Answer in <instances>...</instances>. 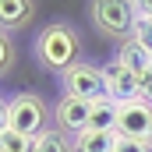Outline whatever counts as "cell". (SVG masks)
I'll return each mask as SVG.
<instances>
[{
	"mask_svg": "<svg viewBox=\"0 0 152 152\" xmlns=\"http://www.w3.org/2000/svg\"><path fill=\"white\" fill-rule=\"evenodd\" d=\"M36 57L42 67H50V71H67V67H75L78 60H81V36H78L71 25H60V21H53V25H46L36 39Z\"/></svg>",
	"mask_w": 152,
	"mask_h": 152,
	"instance_id": "1",
	"label": "cell"
},
{
	"mask_svg": "<svg viewBox=\"0 0 152 152\" xmlns=\"http://www.w3.org/2000/svg\"><path fill=\"white\" fill-rule=\"evenodd\" d=\"M92 21L103 36L124 42V39L134 36L138 14H134V4H127V0H96L92 4Z\"/></svg>",
	"mask_w": 152,
	"mask_h": 152,
	"instance_id": "2",
	"label": "cell"
},
{
	"mask_svg": "<svg viewBox=\"0 0 152 152\" xmlns=\"http://www.w3.org/2000/svg\"><path fill=\"white\" fill-rule=\"evenodd\" d=\"M7 127L25 138H39L46 131V103L32 92H18L14 99H7Z\"/></svg>",
	"mask_w": 152,
	"mask_h": 152,
	"instance_id": "3",
	"label": "cell"
},
{
	"mask_svg": "<svg viewBox=\"0 0 152 152\" xmlns=\"http://www.w3.org/2000/svg\"><path fill=\"white\" fill-rule=\"evenodd\" d=\"M60 78H64V96H78V99H88V103H96V99L106 96V75H103V67H96L88 60H78L75 67H67Z\"/></svg>",
	"mask_w": 152,
	"mask_h": 152,
	"instance_id": "4",
	"label": "cell"
},
{
	"mask_svg": "<svg viewBox=\"0 0 152 152\" xmlns=\"http://www.w3.org/2000/svg\"><path fill=\"white\" fill-rule=\"evenodd\" d=\"M117 134H120V138L152 142V106L142 103V99L120 103V110H117Z\"/></svg>",
	"mask_w": 152,
	"mask_h": 152,
	"instance_id": "5",
	"label": "cell"
},
{
	"mask_svg": "<svg viewBox=\"0 0 152 152\" xmlns=\"http://www.w3.org/2000/svg\"><path fill=\"white\" fill-rule=\"evenodd\" d=\"M103 75H106V96L113 103H134L138 99V75L127 71L117 57L110 64H103Z\"/></svg>",
	"mask_w": 152,
	"mask_h": 152,
	"instance_id": "6",
	"label": "cell"
},
{
	"mask_svg": "<svg viewBox=\"0 0 152 152\" xmlns=\"http://www.w3.org/2000/svg\"><path fill=\"white\" fill-rule=\"evenodd\" d=\"M53 113H57V127H60V131L81 134V131H88L92 103H88V99H78V96H60V103H57Z\"/></svg>",
	"mask_w": 152,
	"mask_h": 152,
	"instance_id": "7",
	"label": "cell"
},
{
	"mask_svg": "<svg viewBox=\"0 0 152 152\" xmlns=\"http://www.w3.org/2000/svg\"><path fill=\"white\" fill-rule=\"evenodd\" d=\"M117 60L127 67V71H134V75H145L152 67V50L149 46H142L138 39L131 36V39H124L120 46H117Z\"/></svg>",
	"mask_w": 152,
	"mask_h": 152,
	"instance_id": "8",
	"label": "cell"
},
{
	"mask_svg": "<svg viewBox=\"0 0 152 152\" xmlns=\"http://www.w3.org/2000/svg\"><path fill=\"white\" fill-rule=\"evenodd\" d=\"M117 110H120V103H113L110 96L96 99L92 103V117H88V131H113L117 134Z\"/></svg>",
	"mask_w": 152,
	"mask_h": 152,
	"instance_id": "9",
	"label": "cell"
},
{
	"mask_svg": "<svg viewBox=\"0 0 152 152\" xmlns=\"http://www.w3.org/2000/svg\"><path fill=\"white\" fill-rule=\"evenodd\" d=\"M117 134L113 131H81L75 134V152H113Z\"/></svg>",
	"mask_w": 152,
	"mask_h": 152,
	"instance_id": "10",
	"label": "cell"
},
{
	"mask_svg": "<svg viewBox=\"0 0 152 152\" xmlns=\"http://www.w3.org/2000/svg\"><path fill=\"white\" fill-rule=\"evenodd\" d=\"M32 4L28 0H0V28H18L32 18Z\"/></svg>",
	"mask_w": 152,
	"mask_h": 152,
	"instance_id": "11",
	"label": "cell"
},
{
	"mask_svg": "<svg viewBox=\"0 0 152 152\" xmlns=\"http://www.w3.org/2000/svg\"><path fill=\"white\" fill-rule=\"evenodd\" d=\"M134 14H138L134 39H138L142 46H149V50H152V0H145V4H134Z\"/></svg>",
	"mask_w": 152,
	"mask_h": 152,
	"instance_id": "12",
	"label": "cell"
},
{
	"mask_svg": "<svg viewBox=\"0 0 152 152\" xmlns=\"http://www.w3.org/2000/svg\"><path fill=\"white\" fill-rule=\"evenodd\" d=\"M0 152H36V138H25L18 131H0Z\"/></svg>",
	"mask_w": 152,
	"mask_h": 152,
	"instance_id": "13",
	"label": "cell"
},
{
	"mask_svg": "<svg viewBox=\"0 0 152 152\" xmlns=\"http://www.w3.org/2000/svg\"><path fill=\"white\" fill-rule=\"evenodd\" d=\"M36 152H75V145H67L64 131H42L36 138Z\"/></svg>",
	"mask_w": 152,
	"mask_h": 152,
	"instance_id": "14",
	"label": "cell"
},
{
	"mask_svg": "<svg viewBox=\"0 0 152 152\" xmlns=\"http://www.w3.org/2000/svg\"><path fill=\"white\" fill-rule=\"evenodd\" d=\"M113 152H152V142H138V138H120V134H117Z\"/></svg>",
	"mask_w": 152,
	"mask_h": 152,
	"instance_id": "15",
	"label": "cell"
},
{
	"mask_svg": "<svg viewBox=\"0 0 152 152\" xmlns=\"http://www.w3.org/2000/svg\"><path fill=\"white\" fill-rule=\"evenodd\" d=\"M11 60H14V46H11L7 32L0 28V71H7V67H11Z\"/></svg>",
	"mask_w": 152,
	"mask_h": 152,
	"instance_id": "16",
	"label": "cell"
},
{
	"mask_svg": "<svg viewBox=\"0 0 152 152\" xmlns=\"http://www.w3.org/2000/svg\"><path fill=\"white\" fill-rule=\"evenodd\" d=\"M138 99L152 106V67L145 71V75H138Z\"/></svg>",
	"mask_w": 152,
	"mask_h": 152,
	"instance_id": "17",
	"label": "cell"
},
{
	"mask_svg": "<svg viewBox=\"0 0 152 152\" xmlns=\"http://www.w3.org/2000/svg\"><path fill=\"white\" fill-rule=\"evenodd\" d=\"M0 131H7V103L0 99Z\"/></svg>",
	"mask_w": 152,
	"mask_h": 152,
	"instance_id": "18",
	"label": "cell"
}]
</instances>
